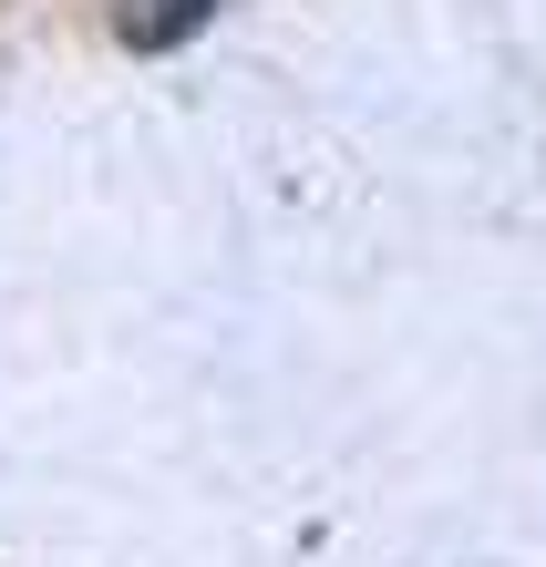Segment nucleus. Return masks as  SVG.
Instances as JSON below:
<instances>
[{"label": "nucleus", "mask_w": 546, "mask_h": 567, "mask_svg": "<svg viewBox=\"0 0 546 567\" xmlns=\"http://www.w3.org/2000/svg\"><path fill=\"white\" fill-rule=\"evenodd\" d=\"M227 11V0H134V11H124V42H176V31H196V21H217Z\"/></svg>", "instance_id": "f257e3e1"}]
</instances>
